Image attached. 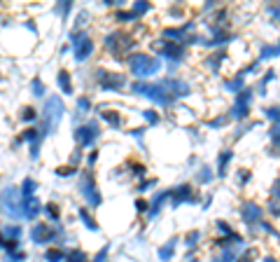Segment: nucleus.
<instances>
[{"label":"nucleus","mask_w":280,"mask_h":262,"mask_svg":"<svg viewBox=\"0 0 280 262\" xmlns=\"http://www.w3.org/2000/svg\"><path fill=\"white\" fill-rule=\"evenodd\" d=\"M131 70H133V75L138 77H150L154 75V73H159V59H150V56H145V54H138L131 59Z\"/></svg>","instance_id":"f257e3e1"},{"label":"nucleus","mask_w":280,"mask_h":262,"mask_svg":"<svg viewBox=\"0 0 280 262\" xmlns=\"http://www.w3.org/2000/svg\"><path fill=\"white\" fill-rule=\"evenodd\" d=\"M133 89H136V94H145V96L159 101V103H164V106L173 101V99H171V94L166 92V87L161 85V82H159V85H140V82H138Z\"/></svg>","instance_id":"f03ea898"},{"label":"nucleus","mask_w":280,"mask_h":262,"mask_svg":"<svg viewBox=\"0 0 280 262\" xmlns=\"http://www.w3.org/2000/svg\"><path fill=\"white\" fill-rule=\"evenodd\" d=\"M45 115H47V122H45V131H52L56 124H59L61 115H63V103L61 99L52 96V99H47V108H45Z\"/></svg>","instance_id":"7ed1b4c3"},{"label":"nucleus","mask_w":280,"mask_h":262,"mask_svg":"<svg viewBox=\"0 0 280 262\" xmlns=\"http://www.w3.org/2000/svg\"><path fill=\"white\" fill-rule=\"evenodd\" d=\"M82 194L89 199V204L91 206H98L100 204V194L96 192V185H93V178L87 173V176L82 178Z\"/></svg>","instance_id":"20e7f679"},{"label":"nucleus","mask_w":280,"mask_h":262,"mask_svg":"<svg viewBox=\"0 0 280 262\" xmlns=\"http://www.w3.org/2000/svg\"><path fill=\"white\" fill-rule=\"evenodd\" d=\"M2 201H5V206H7V213H12V216H21V204H19V199H16V190L14 187H7L5 192H2Z\"/></svg>","instance_id":"39448f33"},{"label":"nucleus","mask_w":280,"mask_h":262,"mask_svg":"<svg viewBox=\"0 0 280 262\" xmlns=\"http://www.w3.org/2000/svg\"><path fill=\"white\" fill-rule=\"evenodd\" d=\"M96 138H98V127H96V124H87V127H80V129H77V140H80L82 145H91Z\"/></svg>","instance_id":"423d86ee"},{"label":"nucleus","mask_w":280,"mask_h":262,"mask_svg":"<svg viewBox=\"0 0 280 262\" xmlns=\"http://www.w3.org/2000/svg\"><path fill=\"white\" fill-rule=\"evenodd\" d=\"M30 237H33L35 244H47V241L54 239V230L52 227H47V225H35L33 232H30Z\"/></svg>","instance_id":"0eeeda50"},{"label":"nucleus","mask_w":280,"mask_h":262,"mask_svg":"<svg viewBox=\"0 0 280 262\" xmlns=\"http://www.w3.org/2000/svg\"><path fill=\"white\" fill-rule=\"evenodd\" d=\"M250 99H252V94H250V92H243L241 96L236 99L234 117H238V120H243V117L248 115V106H250Z\"/></svg>","instance_id":"6e6552de"},{"label":"nucleus","mask_w":280,"mask_h":262,"mask_svg":"<svg viewBox=\"0 0 280 262\" xmlns=\"http://www.w3.org/2000/svg\"><path fill=\"white\" fill-rule=\"evenodd\" d=\"M91 49H93V45H91L89 38H77L75 40V59L77 61H84V59L91 54Z\"/></svg>","instance_id":"1a4fd4ad"},{"label":"nucleus","mask_w":280,"mask_h":262,"mask_svg":"<svg viewBox=\"0 0 280 262\" xmlns=\"http://www.w3.org/2000/svg\"><path fill=\"white\" fill-rule=\"evenodd\" d=\"M23 208H26V211H23L21 216H26V218H35L40 213V204H38L35 197H30V199L23 201Z\"/></svg>","instance_id":"9d476101"},{"label":"nucleus","mask_w":280,"mask_h":262,"mask_svg":"<svg viewBox=\"0 0 280 262\" xmlns=\"http://www.w3.org/2000/svg\"><path fill=\"white\" fill-rule=\"evenodd\" d=\"M100 87L103 89H119V87H124V77L119 75H107L100 80Z\"/></svg>","instance_id":"9b49d317"},{"label":"nucleus","mask_w":280,"mask_h":262,"mask_svg":"<svg viewBox=\"0 0 280 262\" xmlns=\"http://www.w3.org/2000/svg\"><path fill=\"white\" fill-rule=\"evenodd\" d=\"M259 216H262V213H259V208L252 206V204H248V206H245V211H243V218H245L248 223H257Z\"/></svg>","instance_id":"f8f14e48"},{"label":"nucleus","mask_w":280,"mask_h":262,"mask_svg":"<svg viewBox=\"0 0 280 262\" xmlns=\"http://www.w3.org/2000/svg\"><path fill=\"white\" fill-rule=\"evenodd\" d=\"M189 199H191V190L187 185H182L180 192H175V206H178V204H182V201H189Z\"/></svg>","instance_id":"ddd939ff"},{"label":"nucleus","mask_w":280,"mask_h":262,"mask_svg":"<svg viewBox=\"0 0 280 262\" xmlns=\"http://www.w3.org/2000/svg\"><path fill=\"white\" fill-rule=\"evenodd\" d=\"M161 54H164V56H171V59H180L182 49H180L178 45H166L164 49H161Z\"/></svg>","instance_id":"4468645a"},{"label":"nucleus","mask_w":280,"mask_h":262,"mask_svg":"<svg viewBox=\"0 0 280 262\" xmlns=\"http://www.w3.org/2000/svg\"><path fill=\"white\" fill-rule=\"evenodd\" d=\"M59 85H61V89H63V92H66V94H70V92H73V85H70V75H68V73H66V70H63V73H61V75H59Z\"/></svg>","instance_id":"2eb2a0df"},{"label":"nucleus","mask_w":280,"mask_h":262,"mask_svg":"<svg viewBox=\"0 0 280 262\" xmlns=\"http://www.w3.org/2000/svg\"><path fill=\"white\" fill-rule=\"evenodd\" d=\"M80 218H82V223L89 227V230H98V225H96V220L87 213V211H80Z\"/></svg>","instance_id":"dca6fc26"},{"label":"nucleus","mask_w":280,"mask_h":262,"mask_svg":"<svg viewBox=\"0 0 280 262\" xmlns=\"http://www.w3.org/2000/svg\"><path fill=\"white\" fill-rule=\"evenodd\" d=\"M66 260L68 262H87V255H84L82 251H70V253L66 255Z\"/></svg>","instance_id":"f3484780"},{"label":"nucleus","mask_w":280,"mask_h":262,"mask_svg":"<svg viewBox=\"0 0 280 262\" xmlns=\"http://www.w3.org/2000/svg\"><path fill=\"white\" fill-rule=\"evenodd\" d=\"M47 260L61 262V260H66V253H61V251H47Z\"/></svg>","instance_id":"a211bd4d"},{"label":"nucleus","mask_w":280,"mask_h":262,"mask_svg":"<svg viewBox=\"0 0 280 262\" xmlns=\"http://www.w3.org/2000/svg\"><path fill=\"white\" fill-rule=\"evenodd\" d=\"M173 248H175V244H168V246H164L159 251V258L161 260H171V255H173Z\"/></svg>","instance_id":"6ab92c4d"},{"label":"nucleus","mask_w":280,"mask_h":262,"mask_svg":"<svg viewBox=\"0 0 280 262\" xmlns=\"http://www.w3.org/2000/svg\"><path fill=\"white\" fill-rule=\"evenodd\" d=\"M103 120H107L112 127H119V124H121V120L117 117V113H103Z\"/></svg>","instance_id":"aec40b11"},{"label":"nucleus","mask_w":280,"mask_h":262,"mask_svg":"<svg viewBox=\"0 0 280 262\" xmlns=\"http://www.w3.org/2000/svg\"><path fill=\"white\" fill-rule=\"evenodd\" d=\"M33 192H35V180H26V183H23V194H26V197H33Z\"/></svg>","instance_id":"412c9836"},{"label":"nucleus","mask_w":280,"mask_h":262,"mask_svg":"<svg viewBox=\"0 0 280 262\" xmlns=\"http://www.w3.org/2000/svg\"><path fill=\"white\" fill-rule=\"evenodd\" d=\"M229 157H231V152H224V154H222V157H220V176H224V169H227Z\"/></svg>","instance_id":"4be33fe9"},{"label":"nucleus","mask_w":280,"mask_h":262,"mask_svg":"<svg viewBox=\"0 0 280 262\" xmlns=\"http://www.w3.org/2000/svg\"><path fill=\"white\" fill-rule=\"evenodd\" d=\"M166 197H168V194L164 192V194H159V197H157V199H154V211H152V216H154V213H157V208H161V204H164V201H166Z\"/></svg>","instance_id":"5701e85b"},{"label":"nucleus","mask_w":280,"mask_h":262,"mask_svg":"<svg viewBox=\"0 0 280 262\" xmlns=\"http://www.w3.org/2000/svg\"><path fill=\"white\" fill-rule=\"evenodd\" d=\"M5 237H12V239H16L19 237V227H5Z\"/></svg>","instance_id":"b1692460"},{"label":"nucleus","mask_w":280,"mask_h":262,"mask_svg":"<svg viewBox=\"0 0 280 262\" xmlns=\"http://www.w3.org/2000/svg\"><path fill=\"white\" fill-rule=\"evenodd\" d=\"M143 115H145V120H147V122H157V120H159V115H157L154 110H145Z\"/></svg>","instance_id":"393cba45"},{"label":"nucleus","mask_w":280,"mask_h":262,"mask_svg":"<svg viewBox=\"0 0 280 262\" xmlns=\"http://www.w3.org/2000/svg\"><path fill=\"white\" fill-rule=\"evenodd\" d=\"M278 54V47H266L264 52H262V59H266V56H276Z\"/></svg>","instance_id":"a878e982"},{"label":"nucleus","mask_w":280,"mask_h":262,"mask_svg":"<svg viewBox=\"0 0 280 262\" xmlns=\"http://www.w3.org/2000/svg\"><path fill=\"white\" fill-rule=\"evenodd\" d=\"M33 92L38 94V96H42V94H45V87H42V82H40V80H35V82H33Z\"/></svg>","instance_id":"bb28decb"},{"label":"nucleus","mask_w":280,"mask_h":262,"mask_svg":"<svg viewBox=\"0 0 280 262\" xmlns=\"http://www.w3.org/2000/svg\"><path fill=\"white\" fill-rule=\"evenodd\" d=\"M47 213H49V216H52L54 220L59 218V211H56V206H47Z\"/></svg>","instance_id":"cd10ccee"},{"label":"nucleus","mask_w":280,"mask_h":262,"mask_svg":"<svg viewBox=\"0 0 280 262\" xmlns=\"http://www.w3.org/2000/svg\"><path fill=\"white\" fill-rule=\"evenodd\" d=\"M241 87H243V77H238L236 82H231V85H229V89H241Z\"/></svg>","instance_id":"c85d7f7f"},{"label":"nucleus","mask_w":280,"mask_h":262,"mask_svg":"<svg viewBox=\"0 0 280 262\" xmlns=\"http://www.w3.org/2000/svg\"><path fill=\"white\" fill-rule=\"evenodd\" d=\"M35 117V113H33V108H28L26 113H23V120H33Z\"/></svg>","instance_id":"c756f323"},{"label":"nucleus","mask_w":280,"mask_h":262,"mask_svg":"<svg viewBox=\"0 0 280 262\" xmlns=\"http://www.w3.org/2000/svg\"><path fill=\"white\" fill-rule=\"evenodd\" d=\"M105 255H107V248H103V253H98V258H96V262H105Z\"/></svg>","instance_id":"7c9ffc66"},{"label":"nucleus","mask_w":280,"mask_h":262,"mask_svg":"<svg viewBox=\"0 0 280 262\" xmlns=\"http://www.w3.org/2000/svg\"><path fill=\"white\" fill-rule=\"evenodd\" d=\"M80 110H89V101H87V99L80 101Z\"/></svg>","instance_id":"2f4dec72"},{"label":"nucleus","mask_w":280,"mask_h":262,"mask_svg":"<svg viewBox=\"0 0 280 262\" xmlns=\"http://www.w3.org/2000/svg\"><path fill=\"white\" fill-rule=\"evenodd\" d=\"M136 206H138V211H145V208H147V204H145V201H138Z\"/></svg>","instance_id":"473e14b6"},{"label":"nucleus","mask_w":280,"mask_h":262,"mask_svg":"<svg viewBox=\"0 0 280 262\" xmlns=\"http://www.w3.org/2000/svg\"><path fill=\"white\" fill-rule=\"evenodd\" d=\"M145 9H147V5H140V2L136 5V12H145Z\"/></svg>","instance_id":"72a5a7b5"},{"label":"nucleus","mask_w":280,"mask_h":262,"mask_svg":"<svg viewBox=\"0 0 280 262\" xmlns=\"http://www.w3.org/2000/svg\"><path fill=\"white\" fill-rule=\"evenodd\" d=\"M266 262H276V260H271V258H269V260H266Z\"/></svg>","instance_id":"f704fd0d"}]
</instances>
